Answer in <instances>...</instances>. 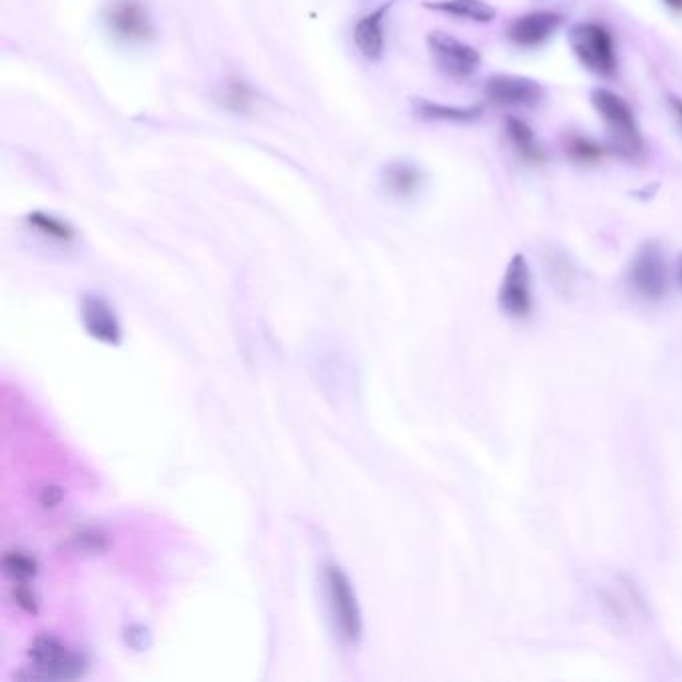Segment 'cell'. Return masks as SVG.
Returning a JSON list of instances; mask_svg holds the SVG:
<instances>
[{"instance_id": "1", "label": "cell", "mask_w": 682, "mask_h": 682, "mask_svg": "<svg viewBox=\"0 0 682 682\" xmlns=\"http://www.w3.org/2000/svg\"><path fill=\"white\" fill-rule=\"evenodd\" d=\"M590 102L606 128L610 148L624 160L644 158L646 142L630 104L608 88H594Z\"/></svg>"}, {"instance_id": "2", "label": "cell", "mask_w": 682, "mask_h": 682, "mask_svg": "<svg viewBox=\"0 0 682 682\" xmlns=\"http://www.w3.org/2000/svg\"><path fill=\"white\" fill-rule=\"evenodd\" d=\"M322 584L326 606L336 636L346 644H358L362 638L364 622L356 590L342 566L328 562L322 568Z\"/></svg>"}, {"instance_id": "3", "label": "cell", "mask_w": 682, "mask_h": 682, "mask_svg": "<svg viewBox=\"0 0 682 682\" xmlns=\"http://www.w3.org/2000/svg\"><path fill=\"white\" fill-rule=\"evenodd\" d=\"M28 660L34 676L48 680H74L88 668L86 656L64 644L54 634L34 636L28 648Z\"/></svg>"}, {"instance_id": "4", "label": "cell", "mask_w": 682, "mask_h": 682, "mask_svg": "<svg viewBox=\"0 0 682 682\" xmlns=\"http://www.w3.org/2000/svg\"><path fill=\"white\" fill-rule=\"evenodd\" d=\"M568 42L578 62L598 76H614L618 56L612 34L598 22H576L568 30Z\"/></svg>"}, {"instance_id": "5", "label": "cell", "mask_w": 682, "mask_h": 682, "mask_svg": "<svg viewBox=\"0 0 682 682\" xmlns=\"http://www.w3.org/2000/svg\"><path fill=\"white\" fill-rule=\"evenodd\" d=\"M108 32L124 44H148L154 34V20L142 0H108L102 10Z\"/></svg>"}, {"instance_id": "6", "label": "cell", "mask_w": 682, "mask_h": 682, "mask_svg": "<svg viewBox=\"0 0 682 682\" xmlns=\"http://www.w3.org/2000/svg\"><path fill=\"white\" fill-rule=\"evenodd\" d=\"M426 42L438 70L452 80H466L480 68V52L448 32L434 30Z\"/></svg>"}, {"instance_id": "7", "label": "cell", "mask_w": 682, "mask_h": 682, "mask_svg": "<svg viewBox=\"0 0 682 682\" xmlns=\"http://www.w3.org/2000/svg\"><path fill=\"white\" fill-rule=\"evenodd\" d=\"M630 282L642 298L660 300L666 294L668 268L658 242H646L638 248L630 264Z\"/></svg>"}, {"instance_id": "8", "label": "cell", "mask_w": 682, "mask_h": 682, "mask_svg": "<svg viewBox=\"0 0 682 682\" xmlns=\"http://www.w3.org/2000/svg\"><path fill=\"white\" fill-rule=\"evenodd\" d=\"M498 306L512 318H526L532 312V278L524 254H514L498 288Z\"/></svg>"}, {"instance_id": "9", "label": "cell", "mask_w": 682, "mask_h": 682, "mask_svg": "<svg viewBox=\"0 0 682 682\" xmlns=\"http://www.w3.org/2000/svg\"><path fill=\"white\" fill-rule=\"evenodd\" d=\"M484 94L496 106L534 108L544 100V88L532 78L514 74H494L486 80Z\"/></svg>"}, {"instance_id": "10", "label": "cell", "mask_w": 682, "mask_h": 682, "mask_svg": "<svg viewBox=\"0 0 682 682\" xmlns=\"http://www.w3.org/2000/svg\"><path fill=\"white\" fill-rule=\"evenodd\" d=\"M564 18L558 12L552 10H534L522 16H516L508 28L506 36L512 44L520 48H536L544 44L548 38H552L558 28L562 26Z\"/></svg>"}, {"instance_id": "11", "label": "cell", "mask_w": 682, "mask_h": 682, "mask_svg": "<svg viewBox=\"0 0 682 682\" xmlns=\"http://www.w3.org/2000/svg\"><path fill=\"white\" fill-rule=\"evenodd\" d=\"M80 318L84 330L106 346H118L122 340V328L114 308L98 294H84L80 302Z\"/></svg>"}, {"instance_id": "12", "label": "cell", "mask_w": 682, "mask_h": 682, "mask_svg": "<svg viewBox=\"0 0 682 682\" xmlns=\"http://www.w3.org/2000/svg\"><path fill=\"white\" fill-rule=\"evenodd\" d=\"M392 2H386L384 6L368 12L366 16H362L356 26H354V44L360 50V54L368 60H380L384 54V46H386V16L390 10Z\"/></svg>"}, {"instance_id": "13", "label": "cell", "mask_w": 682, "mask_h": 682, "mask_svg": "<svg viewBox=\"0 0 682 682\" xmlns=\"http://www.w3.org/2000/svg\"><path fill=\"white\" fill-rule=\"evenodd\" d=\"M504 130H506L508 142L512 144V148L518 152L522 160H526L528 164L544 162V148L540 140L536 138L534 130L524 120L516 116H508L504 122Z\"/></svg>"}, {"instance_id": "14", "label": "cell", "mask_w": 682, "mask_h": 682, "mask_svg": "<svg viewBox=\"0 0 682 682\" xmlns=\"http://www.w3.org/2000/svg\"><path fill=\"white\" fill-rule=\"evenodd\" d=\"M422 184V172L416 164L394 160L384 168V188L396 198H410Z\"/></svg>"}, {"instance_id": "15", "label": "cell", "mask_w": 682, "mask_h": 682, "mask_svg": "<svg viewBox=\"0 0 682 682\" xmlns=\"http://www.w3.org/2000/svg\"><path fill=\"white\" fill-rule=\"evenodd\" d=\"M424 6L428 10L472 22H490L496 18V8L484 0H434L424 2Z\"/></svg>"}, {"instance_id": "16", "label": "cell", "mask_w": 682, "mask_h": 682, "mask_svg": "<svg viewBox=\"0 0 682 682\" xmlns=\"http://www.w3.org/2000/svg\"><path fill=\"white\" fill-rule=\"evenodd\" d=\"M412 108L420 118L426 120H446V122H472L480 118V106H448L440 102H432L426 98L412 100Z\"/></svg>"}, {"instance_id": "17", "label": "cell", "mask_w": 682, "mask_h": 682, "mask_svg": "<svg viewBox=\"0 0 682 682\" xmlns=\"http://www.w3.org/2000/svg\"><path fill=\"white\" fill-rule=\"evenodd\" d=\"M314 364L318 366V370L314 372L320 388L324 392H330V388L334 392H342L344 388V382H348V372H346V362L342 360V356L330 348V350H324L320 352L316 358H314Z\"/></svg>"}, {"instance_id": "18", "label": "cell", "mask_w": 682, "mask_h": 682, "mask_svg": "<svg viewBox=\"0 0 682 682\" xmlns=\"http://www.w3.org/2000/svg\"><path fill=\"white\" fill-rule=\"evenodd\" d=\"M26 224L28 228H32L34 232H38L40 236L60 242V244H68L76 238V230L72 228L70 222L62 220L56 214L44 212V210H34L26 216Z\"/></svg>"}, {"instance_id": "19", "label": "cell", "mask_w": 682, "mask_h": 682, "mask_svg": "<svg viewBox=\"0 0 682 682\" xmlns=\"http://www.w3.org/2000/svg\"><path fill=\"white\" fill-rule=\"evenodd\" d=\"M562 146L566 156L578 164H596L604 156V146L580 132H568L562 140Z\"/></svg>"}, {"instance_id": "20", "label": "cell", "mask_w": 682, "mask_h": 682, "mask_svg": "<svg viewBox=\"0 0 682 682\" xmlns=\"http://www.w3.org/2000/svg\"><path fill=\"white\" fill-rule=\"evenodd\" d=\"M256 100L254 90L242 78L226 80L222 88V102L234 112H248Z\"/></svg>"}, {"instance_id": "21", "label": "cell", "mask_w": 682, "mask_h": 682, "mask_svg": "<svg viewBox=\"0 0 682 682\" xmlns=\"http://www.w3.org/2000/svg\"><path fill=\"white\" fill-rule=\"evenodd\" d=\"M2 570L14 582H28L36 574L38 564H36L34 556H30L28 552L10 550L2 558Z\"/></svg>"}, {"instance_id": "22", "label": "cell", "mask_w": 682, "mask_h": 682, "mask_svg": "<svg viewBox=\"0 0 682 682\" xmlns=\"http://www.w3.org/2000/svg\"><path fill=\"white\" fill-rule=\"evenodd\" d=\"M72 546L80 552H86V554H98L102 550H106L108 546V536L100 530V528H82L80 532H76L72 536Z\"/></svg>"}, {"instance_id": "23", "label": "cell", "mask_w": 682, "mask_h": 682, "mask_svg": "<svg viewBox=\"0 0 682 682\" xmlns=\"http://www.w3.org/2000/svg\"><path fill=\"white\" fill-rule=\"evenodd\" d=\"M12 596H14V602H16L22 610L32 612V614L38 610V598H36V594L32 592V588H30L26 582H14Z\"/></svg>"}, {"instance_id": "24", "label": "cell", "mask_w": 682, "mask_h": 682, "mask_svg": "<svg viewBox=\"0 0 682 682\" xmlns=\"http://www.w3.org/2000/svg\"><path fill=\"white\" fill-rule=\"evenodd\" d=\"M124 640L130 648L134 650H144L148 644H150V632L148 628H144L142 624H130L126 628V634H124Z\"/></svg>"}, {"instance_id": "25", "label": "cell", "mask_w": 682, "mask_h": 682, "mask_svg": "<svg viewBox=\"0 0 682 682\" xmlns=\"http://www.w3.org/2000/svg\"><path fill=\"white\" fill-rule=\"evenodd\" d=\"M60 500H62V490H60V488H56V486H48V488H44V490H42V496H40V502H42V506H46V508H52V506H56Z\"/></svg>"}, {"instance_id": "26", "label": "cell", "mask_w": 682, "mask_h": 682, "mask_svg": "<svg viewBox=\"0 0 682 682\" xmlns=\"http://www.w3.org/2000/svg\"><path fill=\"white\" fill-rule=\"evenodd\" d=\"M668 104H670V110H672V114L676 116V120H678V124L682 128V98L668 96Z\"/></svg>"}, {"instance_id": "27", "label": "cell", "mask_w": 682, "mask_h": 682, "mask_svg": "<svg viewBox=\"0 0 682 682\" xmlns=\"http://www.w3.org/2000/svg\"><path fill=\"white\" fill-rule=\"evenodd\" d=\"M670 10L674 12H682V0H662Z\"/></svg>"}, {"instance_id": "28", "label": "cell", "mask_w": 682, "mask_h": 682, "mask_svg": "<svg viewBox=\"0 0 682 682\" xmlns=\"http://www.w3.org/2000/svg\"><path fill=\"white\" fill-rule=\"evenodd\" d=\"M678 278H680V282H682V260H680V264H678Z\"/></svg>"}]
</instances>
